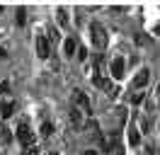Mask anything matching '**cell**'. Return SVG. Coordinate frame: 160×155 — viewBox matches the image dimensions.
Listing matches in <instances>:
<instances>
[{
    "label": "cell",
    "instance_id": "1",
    "mask_svg": "<svg viewBox=\"0 0 160 155\" xmlns=\"http://www.w3.org/2000/svg\"><path fill=\"white\" fill-rule=\"evenodd\" d=\"M90 34H92V44H95L97 48H104V46H107L109 34H107V29L102 27L100 22H92V24H90Z\"/></svg>",
    "mask_w": 160,
    "mask_h": 155
},
{
    "label": "cell",
    "instance_id": "2",
    "mask_svg": "<svg viewBox=\"0 0 160 155\" xmlns=\"http://www.w3.org/2000/svg\"><path fill=\"white\" fill-rule=\"evenodd\" d=\"M15 136H17V141H20L24 148H29V145H34V131H32V126L27 124V121H22L20 126H17V131H15Z\"/></svg>",
    "mask_w": 160,
    "mask_h": 155
},
{
    "label": "cell",
    "instance_id": "3",
    "mask_svg": "<svg viewBox=\"0 0 160 155\" xmlns=\"http://www.w3.org/2000/svg\"><path fill=\"white\" fill-rule=\"evenodd\" d=\"M73 102H75V107H78L82 114L88 116V114H92V107H90V99H88V95L85 92H80V90H75L73 92Z\"/></svg>",
    "mask_w": 160,
    "mask_h": 155
},
{
    "label": "cell",
    "instance_id": "4",
    "mask_svg": "<svg viewBox=\"0 0 160 155\" xmlns=\"http://www.w3.org/2000/svg\"><path fill=\"white\" fill-rule=\"evenodd\" d=\"M37 56L41 61H46L51 56V44H49V39H46V34H37Z\"/></svg>",
    "mask_w": 160,
    "mask_h": 155
},
{
    "label": "cell",
    "instance_id": "5",
    "mask_svg": "<svg viewBox=\"0 0 160 155\" xmlns=\"http://www.w3.org/2000/svg\"><path fill=\"white\" fill-rule=\"evenodd\" d=\"M124 73H126V61H124L121 56H117L114 61H112V78H114V80H121Z\"/></svg>",
    "mask_w": 160,
    "mask_h": 155
},
{
    "label": "cell",
    "instance_id": "6",
    "mask_svg": "<svg viewBox=\"0 0 160 155\" xmlns=\"http://www.w3.org/2000/svg\"><path fill=\"white\" fill-rule=\"evenodd\" d=\"M68 119H70V124L75 126V128L85 126V114H82V112H80V109H78L75 104L70 107V112H68Z\"/></svg>",
    "mask_w": 160,
    "mask_h": 155
},
{
    "label": "cell",
    "instance_id": "7",
    "mask_svg": "<svg viewBox=\"0 0 160 155\" xmlns=\"http://www.w3.org/2000/svg\"><path fill=\"white\" fill-rule=\"evenodd\" d=\"M92 82H95V87H97V90H107V92H112V80L104 75V73H95Z\"/></svg>",
    "mask_w": 160,
    "mask_h": 155
},
{
    "label": "cell",
    "instance_id": "8",
    "mask_svg": "<svg viewBox=\"0 0 160 155\" xmlns=\"http://www.w3.org/2000/svg\"><path fill=\"white\" fill-rule=\"evenodd\" d=\"M148 80H150V70H148V68H143V70H138V73H136V78H133V87H136V90H141V87L148 85Z\"/></svg>",
    "mask_w": 160,
    "mask_h": 155
},
{
    "label": "cell",
    "instance_id": "9",
    "mask_svg": "<svg viewBox=\"0 0 160 155\" xmlns=\"http://www.w3.org/2000/svg\"><path fill=\"white\" fill-rule=\"evenodd\" d=\"M15 114V102L12 99H8V102H0V119H10V116Z\"/></svg>",
    "mask_w": 160,
    "mask_h": 155
},
{
    "label": "cell",
    "instance_id": "10",
    "mask_svg": "<svg viewBox=\"0 0 160 155\" xmlns=\"http://www.w3.org/2000/svg\"><path fill=\"white\" fill-rule=\"evenodd\" d=\"M75 51H78V44H75L73 37H68L66 41H63V56H73Z\"/></svg>",
    "mask_w": 160,
    "mask_h": 155
},
{
    "label": "cell",
    "instance_id": "11",
    "mask_svg": "<svg viewBox=\"0 0 160 155\" xmlns=\"http://www.w3.org/2000/svg\"><path fill=\"white\" fill-rule=\"evenodd\" d=\"M12 141V131L8 128V124H0V143H10Z\"/></svg>",
    "mask_w": 160,
    "mask_h": 155
},
{
    "label": "cell",
    "instance_id": "12",
    "mask_svg": "<svg viewBox=\"0 0 160 155\" xmlns=\"http://www.w3.org/2000/svg\"><path fill=\"white\" fill-rule=\"evenodd\" d=\"M56 17H58L61 27H66V24H68V10L66 8H56Z\"/></svg>",
    "mask_w": 160,
    "mask_h": 155
},
{
    "label": "cell",
    "instance_id": "13",
    "mask_svg": "<svg viewBox=\"0 0 160 155\" xmlns=\"http://www.w3.org/2000/svg\"><path fill=\"white\" fill-rule=\"evenodd\" d=\"M39 133L44 136V138H51V136H53V124H51V121H44L41 128H39Z\"/></svg>",
    "mask_w": 160,
    "mask_h": 155
},
{
    "label": "cell",
    "instance_id": "14",
    "mask_svg": "<svg viewBox=\"0 0 160 155\" xmlns=\"http://www.w3.org/2000/svg\"><path fill=\"white\" fill-rule=\"evenodd\" d=\"M129 143L131 145H138L141 143V136H138V128H136V126H131V128H129Z\"/></svg>",
    "mask_w": 160,
    "mask_h": 155
},
{
    "label": "cell",
    "instance_id": "15",
    "mask_svg": "<svg viewBox=\"0 0 160 155\" xmlns=\"http://www.w3.org/2000/svg\"><path fill=\"white\" fill-rule=\"evenodd\" d=\"M46 34H49V37H46V39H49V44H58V29H56V27H46Z\"/></svg>",
    "mask_w": 160,
    "mask_h": 155
},
{
    "label": "cell",
    "instance_id": "16",
    "mask_svg": "<svg viewBox=\"0 0 160 155\" xmlns=\"http://www.w3.org/2000/svg\"><path fill=\"white\" fill-rule=\"evenodd\" d=\"M24 22H27V10H24V8H17V24L24 27Z\"/></svg>",
    "mask_w": 160,
    "mask_h": 155
},
{
    "label": "cell",
    "instance_id": "17",
    "mask_svg": "<svg viewBox=\"0 0 160 155\" xmlns=\"http://www.w3.org/2000/svg\"><path fill=\"white\" fill-rule=\"evenodd\" d=\"M22 155H39V148H37V145H29V148H24Z\"/></svg>",
    "mask_w": 160,
    "mask_h": 155
},
{
    "label": "cell",
    "instance_id": "18",
    "mask_svg": "<svg viewBox=\"0 0 160 155\" xmlns=\"http://www.w3.org/2000/svg\"><path fill=\"white\" fill-rule=\"evenodd\" d=\"M131 99H133V104H138V102H143V99H146V95H143V92L138 90V92H136V95L131 97Z\"/></svg>",
    "mask_w": 160,
    "mask_h": 155
},
{
    "label": "cell",
    "instance_id": "19",
    "mask_svg": "<svg viewBox=\"0 0 160 155\" xmlns=\"http://www.w3.org/2000/svg\"><path fill=\"white\" fill-rule=\"evenodd\" d=\"M5 92H10V82L5 80V82H0V97L5 95Z\"/></svg>",
    "mask_w": 160,
    "mask_h": 155
},
{
    "label": "cell",
    "instance_id": "20",
    "mask_svg": "<svg viewBox=\"0 0 160 155\" xmlns=\"http://www.w3.org/2000/svg\"><path fill=\"white\" fill-rule=\"evenodd\" d=\"M141 128H143V131H148V128H150V121H148V116H141Z\"/></svg>",
    "mask_w": 160,
    "mask_h": 155
},
{
    "label": "cell",
    "instance_id": "21",
    "mask_svg": "<svg viewBox=\"0 0 160 155\" xmlns=\"http://www.w3.org/2000/svg\"><path fill=\"white\" fill-rule=\"evenodd\" d=\"M88 58V48L82 46V48H78V61H85Z\"/></svg>",
    "mask_w": 160,
    "mask_h": 155
},
{
    "label": "cell",
    "instance_id": "22",
    "mask_svg": "<svg viewBox=\"0 0 160 155\" xmlns=\"http://www.w3.org/2000/svg\"><path fill=\"white\" fill-rule=\"evenodd\" d=\"M5 56H8V53H5V48H0V61H2Z\"/></svg>",
    "mask_w": 160,
    "mask_h": 155
},
{
    "label": "cell",
    "instance_id": "23",
    "mask_svg": "<svg viewBox=\"0 0 160 155\" xmlns=\"http://www.w3.org/2000/svg\"><path fill=\"white\" fill-rule=\"evenodd\" d=\"M82 155H97V153H95V150H85Z\"/></svg>",
    "mask_w": 160,
    "mask_h": 155
},
{
    "label": "cell",
    "instance_id": "24",
    "mask_svg": "<svg viewBox=\"0 0 160 155\" xmlns=\"http://www.w3.org/2000/svg\"><path fill=\"white\" fill-rule=\"evenodd\" d=\"M155 97H158V102H160V85H158V90H155Z\"/></svg>",
    "mask_w": 160,
    "mask_h": 155
},
{
    "label": "cell",
    "instance_id": "25",
    "mask_svg": "<svg viewBox=\"0 0 160 155\" xmlns=\"http://www.w3.org/2000/svg\"><path fill=\"white\" fill-rule=\"evenodd\" d=\"M155 34H160V22H158V24H155Z\"/></svg>",
    "mask_w": 160,
    "mask_h": 155
},
{
    "label": "cell",
    "instance_id": "26",
    "mask_svg": "<svg viewBox=\"0 0 160 155\" xmlns=\"http://www.w3.org/2000/svg\"><path fill=\"white\" fill-rule=\"evenodd\" d=\"M158 128H160V119H158Z\"/></svg>",
    "mask_w": 160,
    "mask_h": 155
},
{
    "label": "cell",
    "instance_id": "27",
    "mask_svg": "<svg viewBox=\"0 0 160 155\" xmlns=\"http://www.w3.org/2000/svg\"><path fill=\"white\" fill-rule=\"evenodd\" d=\"M49 155H58V153H49Z\"/></svg>",
    "mask_w": 160,
    "mask_h": 155
},
{
    "label": "cell",
    "instance_id": "28",
    "mask_svg": "<svg viewBox=\"0 0 160 155\" xmlns=\"http://www.w3.org/2000/svg\"><path fill=\"white\" fill-rule=\"evenodd\" d=\"M0 12H2V5H0Z\"/></svg>",
    "mask_w": 160,
    "mask_h": 155
},
{
    "label": "cell",
    "instance_id": "29",
    "mask_svg": "<svg viewBox=\"0 0 160 155\" xmlns=\"http://www.w3.org/2000/svg\"><path fill=\"white\" fill-rule=\"evenodd\" d=\"M0 37H2V34H0Z\"/></svg>",
    "mask_w": 160,
    "mask_h": 155
}]
</instances>
